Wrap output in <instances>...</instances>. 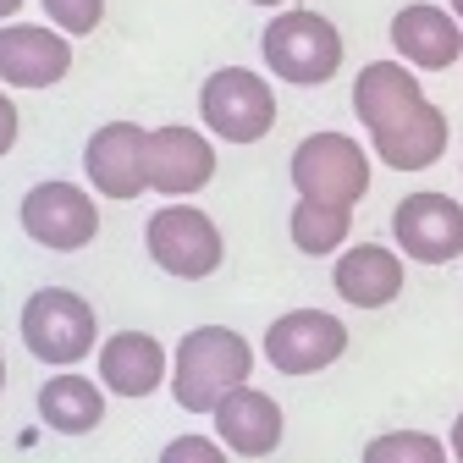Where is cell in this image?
Here are the masks:
<instances>
[{
	"instance_id": "obj_1",
	"label": "cell",
	"mask_w": 463,
	"mask_h": 463,
	"mask_svg": "<svg viewBox=\"0 0 463 463\" xmlns=\"http://www.w3.org/2000/svg\"><path fill=\"white\" fill-rule=\"evenodd\" d=\"M254 347L232 326H194L171 354V397L183 414H215L226 392L249 386Z\"/></svg>"
},
{
	"instance_id": "obj_2",
	"label": "cell",
	"mask_w": 463,
	"mask_h": 463,
	"mask_svg": "<svg viewBox=\"0 0 463 463\" xmlns=\"http://www.w3.org/2000/svg\"><path fill=\"white\" fill-rule=\"evenodd\" d=\"M23 347L50 364V370H78L89 354H99V320H94V304L72 287H39L23 304Z\"/></svg>"
},
{
	"instance_id": "obj_3",
	"label": "cell",
	"mask_w": 463,
	"mask_h": 463,
	"mask_svg": "<svg viewBox=\"0 0 463 463\" xmlns=\"http://www.w3.org/2000/svg\"><path fill=\"white\" fill-rule=\"evenodd\" d=\"M260 55H265V67L281 78V83H293V89H320L336 78L342 67V33L331 17L309 12V6H281L265 33H260Z\"/></svg>"
},
{
	"instance_id": "obj_4",
	"label": "cell",
	"mask_w": 463,
	"mask_h": 463,
	"mask_svg": "<svg viewBox=\"0 0 463 463\" xmlns=\"http://www.w3.org/2000/svg\"><path fill=\"white\" fill-rule=\"evenodd\" d=\"M144 249L155 260V270L165 276H177V281H204L221 270L226 260V238H221V226L188 204V199H171L160 204L149 221H144Z\"/></svg>"
},
{
	"instance_id": "obj_5",
	"label": "cell",
	"mask_w": 463,
	"mask_h": 463,
	"mask_svg": "<svg viewBox=\"0 0 463 463\" xmlns=\"http://www.w3.org/2000/svg\"><path fill=\"white\" fill-rule=\"evenodd\" d=\"M298 199H320V204H347L354 210L370 194V149L347 133H309L293 160H287Z\"/></svg>"
},
{
	"instance_id": "obj_6",
	"label": "cell",
	"mask_w": 463,
	"mask_h": 463,
	"mask_svg": "<svg viewBox=\"0 0 463 463\" xmlns=\"http://www.w3.org/2000/svg\"><path fill=\"white\" fill-rule=\"evenodd\" d=\"M199 116L221 144H260L276 128V89L249 67H215L199 89Z\"/></svg>"
},
{
	"instance_id": "obj_7",
	"label": "cell",
	"mask_w": 463,
	"mask_h": 463,
	"mask_svg": "<svg viewBox=\"0 0 463 463\" xmlns=\"http://www.w3.org/2000/svg\"><path fill=\"white\" fill-rule=\"evenodd\" d=\"M17 221L23 232L50 249V254H78L99 238V204L89 188L78 183H61V177H50V183H33L17 204Z\"/></svg>"
},
{
	"instance_id": "obj_8",
	"label": "cell",
	"mask_w": 463,
	"mask_h": 463,
	"mask_svg": "<svg viewBox=\"0 0 463 463\" xmlns=\"http://www.w3.org/2000/svg\"><path fill=\"white\" fill-rule=\"evenodd\" d=\"M260 354L276 375H320L347 354V326L331 309H287L265 326Z\"/></svg>"
},
{
	"instance_id": "obj_9",
	"label": "cell",
	"mask_w": 463,
	"mask_h": 463,
	"mask_svg": "<svg viewBox=\"0 0 463 463\" xmlns=\"http://www.w3.org/2000/svg\"><path fill=\"white\" fill-rule=\"evenodd\" d=\"M83 171L99 199L128 204V199L149 194V128H138V122L94 128L83 144Z\"/></svg>"
},
{
	"instance_id": "obj_10",
	"label": "cell",
	"mask_w": 463,
	"mask_h": 463,
	"mask_svg": "<svg viewBox=\"0 0 463 463\" xmlns=\"http://www.w3.org/2000/svg\"><path fill=\"white\" fill-rule=\"evenodd\" d=\"M392 243L402 260L452 265L463 260V204L452 194H409L392 210Z\"/></svg>"
},
{
	"instance_id": "obj_11",
	"label": "cell",
	"mask_w": 463,
	"mask_h": 463,
	"mask_svg": "<svg viewBox=\"0 0 463 463\" xmlns=\"http://www.w3.org/2000/svg\"><path fill=\"white\" fill-rule=\"evenodd\" d=\"M72 72V39L50 23H0V83L55 89Z\"/></svg>"
},
{
	"instance_id": "obj_12",
	"label": "cell",
	"mask_w": 463,
	"mask_h": 463,
	"mask_svg": "<svg viewBox=\"0 0 463 463\" xmlns=\"http://www.w3.org/2000/svg\"><path fill=\"white\" fill-rule=\"evenodd\" d=\"M215 177V144L199 128L165 122L149 133V188L160 199H188L199 188H210Z\"/></svg>"
},
{
	"instance_id": "obj_13",
	"label": "cell",
	"mask_w": 463,
	"mask_h": 463,
	"mask_svg": "<svg viewBox=\"0 0 463 463\" xmlns=\"http://www.w3.org/2000/svg\"><path fill=\"white\" fill-rule=\"evenodd\" d=\"M215 420V441L232 452V458H270L287 436V414L281 402L260 386H238L221 397V409L210 414Z\"/></svg>"
},
{
	"instance_id": "obj_14",
	"label": "cell",
	"mask_w": 463,
	"mask_h": 463,
	"mask_svg": "<svg viewBox=\"0 0 463 463\" xmlns=\"http://www.w3.org/2000/svg\"><path fill=\"white\" fill-rule=\"evenodd\" d=\"M420 105H425V89H420V72L409 61H370V67H359V78H354V116H359V128L370 138L402 128Z\"/></svg>"
},
{
	"instance_id": "obj_15",
	"label": "cell",
	"mask_w": 463,
	"mask_h": 463,
	"mask_svg": "<svg viewBox=\"0 0 463 463\" xmlns=\"http://www.w3.org/2000/svg\"><path fill=\"white\" fill-rule=\"evenodd\" d=\"M99 386L110 397H155L171 381V354L149 336V331H110L99 342Z\"/></svg>"
},
{
	"instance_id": "obj_16",
	"label": "cell",
	"mask_w": 463,
	"mask_h": 463,
	"mask_svg": "<svg viewBox=\"0 0 463 463\" xmlns=\"http://www.w3.org/2000/svg\"><path fill=\"white\" fill-rule=\"evenodd\" d=\"M392 50H397V61H409L420 72H447L463 55V23L452 17V6L414 0V6H402L392 17Z\"/></svg>"
},
{
	"instance_id": "obj_17",
	"label": "cell",
	"mask_w": 463,
	"mask_h": 463,
	"mask_svg": "<svg viewBox=\"0 0 463 463\" xmlns=\"http://www.w3.org/2000/svg\"><path fill=\"white\" fill-rule=\"evenodd\" d=\"M336 298L354 304V309H386L397 304L402 281H409V270H402V249H386V243H347L336 254Z\"/></svg>"
},
{
	"instance_id": "obj_18",
	"label": "cell",
	"mask_w": 463,
	"mask_h": 463,
	"mask_svg": "<svg viewBox=\"0 0 463 463\" xmlns=\"http://www.w3.org/2000/svg\"><path fill=\"white\" fill-rule=\"evenodd\" d=\"M105 420V386L78 375V370H55L39 386V425L55 436H89Z\"/></svg>"
},
{
	"instance_id": "obj_19",
	"label": "cell",
	"mask_w": 463,
	"mask_h": 463,
	"mask_svg": "<svg viewBox=\"0 0 463 463\" xmlns=\"http://www.w3.org/2000/svg\"><path fill=\"white\" fill-rule=\"evenodd\" d=\"M447 138H452L447 110L425 99V105H420L402 128L375 133V138H370V149H375V160H381L386 171H425V165H436V160L447 155Z\"/></svg>"
},
{
	"instance_id": "obj_20",
	"label": "cell",
	"mask_w": 463,
	"mask_h": 463,
	"mask_svg": "<svg viewBox=\"0 0 463 463\" xmlns=\"http://www.w3.org/2000/svg\"><path fill=\"white\" fill-rule=\"evenodd\" d=\"M287 238H293L298 254L309 260H331L347 249V238H354V210L347 204H320V199H293V210H287Z\"/></svg>"
},
{
	"instance_id": "obj_21",
	"label": "cell",
	"mask_w": 463,
	"mask_h": 463,
	"mask_svg": "<svg viewBox=\"0 0 463 463\" xmlns=\"http://www.w3.org/2000/svg\"><path fill=\"white\" fill-rule=\"evenodd\" d=\"M359 463H452V447L430 430H386L359 452Z\"/></svg>"
},
{
	"instance_id": "obj_22",
	"label": "cell",
	"mask_w": 463,
	"mask_h": 463,
	"mask_svg": "<svg viewBox=\"0 0 463 463\" xmlns=\"http://www.w3.org/2000/svg\"><path fill=\"white\" fill-rule=\"evenodd\" d=\"M39 6H44L50 28H61L67 39H83L105 23V0H39Z\"/></svg>"
},
{
	"instance_id": "obj_23",
	"label": "cell",
	"mask_w": 463,
	"mask_h": 463,
	"mask_svg": "<svg viewBox=\"0 0 463 463\" xmlns=\"http://www.w3.org/2000/svg\"><path fill=\"white\" fill-rule=\"evenodd\" d=\"M160 463H232V452L215 436H171L160 447Z\"/></svg>"
},
{
	"instance_id": "obj_24",
	"label": "cell",
	"mask_w": 463,
	"mask_h": 463,
	"mask_svg": "<svg viewBox=\"0 0 463 463\" xmlns=\"http://www.w3.org/2000/svg\"><path fill=\"white\" fill-rule=\"evenodd\" d=\"M17 133H23V116H17V105H12V94H6V83H0V160L12 155Z\"/></svg>"
},
{
	"instance_id": "obj_25",
	"label": "cell",
	"mask_w": 463,
	"mask_h": 463,
	"mask_svg": "<svg viewBox=\"0 0 463 463\" xmlns=\"http://www.w3.org/2000/svg\"><path fill=\"white\" fill-rule=\"evenodd\" d=\"M447 447H452V463H463V414L452 420V430H447Z\"/></svg>"
},
{
	"instance_id": "obj_26",
	"label": "cell",
	"mask_w": 463,
	"mask_h": 463,
	"mask_svg": "<svg viewBox=\"0 0 463 463\" xmlns=\"http://www.w3.org/2000/svg\"><path fill=\"white\" fill-rule=\"evenodd\" d=\"M17 12H23V0H0V23H12Z\"/></svg>"
},
{
	"instance_id": "obj_27",
	"label": "cell",
	"mask_w": 463,
	"mask_h": 463,
	"mask_svg": "<svg viewBox=\"0 0 463 463\" xmlns=\"http://www.w3.org/2000/svg\"><path fill=\"white\" fill-rule=\"evenodd\" d=\"M249 6H265V12H281V6H287V0H249Z\"/></svg>"
},
{
	"instance_id": "obj_28",
	"label": "cell",
	"mask_w": 463,
	"mask_h": 463,
	"mask_svg": "<svg viewBox=\"0 0 463 463\" xmlns=\"http://www.w3.org/2000/svg\"><path fill=\"white\" fill-rule=\"evenodd\" d=\"M447 6H452V17H458V23H463V0H447Z\"/></svg>"
},
{
	"instance_id": "obj_29",
	"label": "cell",
	"mask_w": 463,
	"mask_h": 463,
	"mask_svg": "<svg viewBox=\"0 0 463 463\" xmlns=\"http://www.w3.org/2000/svg\"><path fill=\"white\" fill-rule=\"evenodd\" d=\"M0 392H6V354H0Z\"/></svg>"
}]
</instances>
